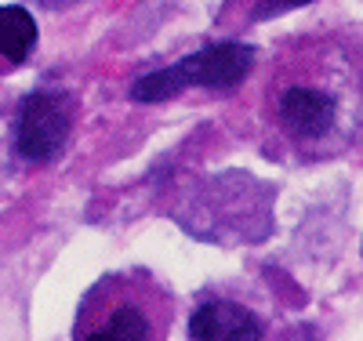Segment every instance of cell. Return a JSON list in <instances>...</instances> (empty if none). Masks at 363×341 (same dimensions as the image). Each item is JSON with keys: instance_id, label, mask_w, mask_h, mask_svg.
<instances>
[{"instance_id": "cell-2", "label": "cell", "mask_w": 363, "mask_h": 341, "mask_svg": "<svg viewBox=\"0 0 363 341\" xmlns=\"http://www.w3.org/2000/svg\"><path fill=\"white\" fill-rule=\"evenodd\" d=\"M174 327V294L149 272H106L77 308V341H160Z\"/></svg>"}, {"instance_id": "cell-4", "label": "cell", "mask_w": 363, "mask_h": 341, "mask_svg": "<svg viewBox=\"0 0 363 341\" xmlns=\"http://www.w3.org/2000/svg\"><path fill=\"white\" fill-rule=\"evenodd\" d=\"M73 123H77V99L69 91L40 87L18 109L15 152L26 164L44 167L62 157V149L69 145V135H73Z\"/></svg>"}, {"instance_id": "cell-5", "label": "cell", "mask_w": 363, "mask_h": 341, "mask_svg": "<svg viewBox=\"0 0 363 341\" xmlns=\"http://www.w3.org/2000/svg\"><path fill=\"white\" fill-rule=\"evenodd\" d=\"M189 337L193 341H255V337H265V323L244 301L207 298L189 316Z\"/></svg>"}, {"instance_id": "cell-7", "label": "cell", "mask_w": 363, "mask_h": 341, "mask_svg": "<svg viewBox=\"0 0 363 341\" xmlns=\"http://www.w3.org/2000/svg\"><path fill=\"white\" fill-rule=\"evenodd\" d=\"M301 4H313V0H262L255 18H262V15H277V11H284V8H301Z\"/></svg>"}, {"instance_id": "cell-1", "label": "cell", "mask_w": 363, "mask_h": 341, "mask_svg": "<svg viewBox=\"0 0 363 341\" xmlns=\"http://www.w3.org/2000/svg\"><path fill=\"white\" fill-rule=\"evenodd\" d=\"M359 40L294 37L277 51L262 84V131L272 157L298 164L345 157L359 142Z\"/></svg>"}, {"instance_id": "cell-8", "label": "cell", "mask_w": 363, "mask_h": 341, "mask_svg": "<svg viewBox=\"0 0 363 341\" xmlns=\"http://www.w3.org/2000/svg\"><path fill=\"white\" fill-rule=\"evenodd\" d=\"M33 4H40V8H48V11H66V8H73V4H84V0H33Z\"/></svg>"}, {"instance_id": "cell-6", "label": "cell", "mask_w": 363, "mask_h": 341, "mask_svg": "<svg viewBox=\"0 0 363 341\" xmlns=\"http://www.w3.org/2000/svg\"><path fill=\"white\" fill-rule=\"evenodd\" d=\"M37 37V18L26 8H0V73H11L29 62Z\"/></svg>"}, {"instance_id": "cell-3", "label": "cell", "mask_w": 363, "mask_h": 341, "mask_svg": "<svg viewBox=\"0 0 363 341\" xmlns=\"http://www.w3.org/2000/svg\"><path fill=\"white\" fill-rule=\"evenodd\" d=\"M255 47L240 40H218L203 44L200 51L186 55L174 66L153 69L131 84L135 102H167L186 87H207V91H233L236 84H244L255 69Z\"/></svg>"}]
</instances>
